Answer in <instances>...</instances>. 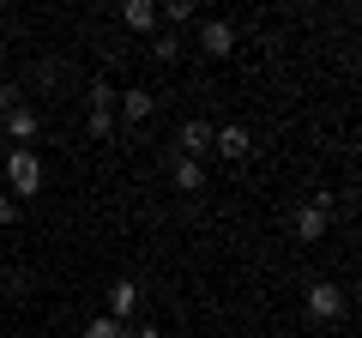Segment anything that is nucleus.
Wrapping results in <instances>:
<instances>
[{
    "label": "nucleus",
    "mask_w": 362,
    "mask_h": 338,
    "mask_svg": "<svg viewBox=\"0 0 362 338\" xmlns=\"http://www.w3.org/2000/svg\"><path fill=\"white\" fill-rule=\"evenodd\" d=\"M6 194H13L18 206L42 194V157L30 151V145H13V151H6Z\"/></svg>",
    "instance_id": "nucleus-1"
},
{
    "label": "nucleus",
    "mask_w": 362,
    "mask_h": 338,
    "mask_svg": "<svg viewBox=\"0 0 362 338\" xmlns=\"http://www.w3.org/2000/svg\"><path fill=\"white\" fill-rule=\"evenodd\" d=\"M199 54H211V61H230L235 54V25L230 18H206L199 25Z\"/></svg>",
    "instance_id": "nucleus-2"
},
{
    "label": "nucleus",
    "mask_w": 362,
    "mask_h": 338,
    "mask_svg": "<svg viewBox=\"0 0 362 338\" xmlns=\"http://www.w3.org/2000/svg\"><path fill=\"white\" fill-rule=\"evenodd\" d=\"M211 151L230 157V163H242V157L254 151V133H247L242 121H230V127H211Z\"/></svg>",
    "instance_id": "nucleus-3"
},
{
    "label": "nucleus",
    "mask_w": 362,
    "mask_h": 338,
    "mask_svg": "<svg viewBox=\"0 0 362 338\" xmlns=\"http://www.w3.org/2000/svg\"><path fill=\"white\" fill-rule=\"evenodd\" d=\"M139 302H145V290L139 284H133V278H115V284H109V320H133V308H139Z\"/></svg>",
    "instance_id": "nucleus-4"
},
{
    "label": "nucleus",
    "mask_w": 362,
    "mask_h": 338,
    "mask_svg": "<svg viewBox=\"0 0 362 338\" xmlns=\"http://www.w3.org/2000/svg\"><path fill=\"white\" fill-rule=\"evenodd\" d=\"M115 109H121V121H127V127H139V121H151L157 97L145 91V85H133V91H115Z\"/></svg>",
    "instance_id": "nucleus-5"
},
{
    "label": "nucleus",
    "mask_w": 362,
    "mask_h": 338,
    "mask_svg": "<svg viewBox=\"0 0 362 338\" xmlns=\"http://www.w3.org/2000/svg\"><path fill=\"white\" fill-rule=\"evenodd\" d=\"M308 314H314V320H338V314H344V290L326 284V278L308 284Z\"/></svg>",
    "instance_id": "nucleus-6"
},
{
    "label": "nucleus",
    "mask_w": 362,
    "mask_h": 338,
    "mask_svg": "<svg viewBox=\"0 0 362 338\" xmlns=\"http://www.w3.org/2000/svg\"><path fill=\"white\" fill-rule=\"evenodd\" d=\"M326 223H332V211L308 199V206L296 211V242H326Z\"/></svg>",
    "instance_id": "nucleus-7"
},
{
    "label": "nucleus",
    "mask_w": 362,
    "mask_h": 338,
    "mask_svg": "<svg viewBox=\"0 0 362 338\" xmlns=\"http://www.w3.org/2000/svg\"><path fill=\"white\" fill-rule=\"evenodd\" d=\"M175 145H181V157H194V163H199V157L211 151V127H206V121H181Z\"/></svg>",
    "instance_id": "nucleus-8"
},
{
    "label": "nucleus",
    "mask_w": 362,
    "mask_h": 338,
    "mask_svg": "<svg viewBox=\"0 0 362 338\" xmlns=\"http://www.w3.org/2000/svg\"><path fill=\"white\" fill-rule=\"evenodd\" d=\"M0 133H6V139H18V145H30V139H37V109L18 103L13 115H6V127H0Z\"/></svg>",
    "instance_id": "nucleus-9"
},
{
    "label": "nucleus",
    "mask_w": 362,
    "mask_h": 338,
    "mask_svg": "<svg viewBox=\"0 0 362 338\" xmlns=\"http://www.w3.org/2000/svg\"><path fill=\"white\" fill-rule=\"evenodd\" d=\"M169 175H175V194H199V187H206V169H199L194 157H175Z\"/></svg>",
    "instance_id": "nucleus-10"
},
{
    "label": "nucleus",
    "mask_w": 362,
    "mask_h": 338,
    "mask_svg": "<svg viewBox=\"0 0 362 338\" xmlns=\"http://www.w3.org/2000/svg\"><path fill=\"white\" fill-rule=\"evenodd\" d=\"M121 25L127 30H157V6L151 0H127V6H121Z\"/></svg>",
    "instance_id": "nucleus-11"
},
{
    "label": "nucleus",
    "mask_w": 362,
    "mask_h": 338,
    "mask_svg": "<svg viewBox=\"0 0 362 338\" xmlns=\"http://www.w3.org/2000/svg\"><path fill=\"white\" fill-rule=\"evenodd\" d=\"M187 18H199L194 0H163V6H157V25H187Z\"/></svg>",
    "instance_id": "nucleus-12"
},
{
    "label": "nucleus",
    "mask_w": 362,
    "mask_h": 338,
    "mask_svg": "<svg viewBox=\"0 0 362 338\" xmlns=\"http://www.w3.org/2000/svg\"><path fill=\"white\" fill-rule=\"evenodd\" d=\"M85 103H90V109H115V85H109V78H90Z\"/></svg>",
    "instance_id": "nucleus-13"
},
{
    "label": "nucleus",
    "mask_w": 362,
    "mask_h": 338,
    "mask_svg": "<svg viewBox=\"0 0 362 338\" xmlns=\"http://www.w3.org/2000/svg\"><path fill=\"white\" fill-rule=\"evenodd\" d=\"M151 54H157V61H175V54H181V37H175V30H157V37H151Z\"/></svg>",
    "instance_id": "nucleus-14"
},
{
    "label": "nucleus",
    "mask_w": 362,
    "mask_h": 338,
    "mask_svg": "<svg viewBox=\"0 0 362 338\" xmlns=\"http://www.w3.org/2000/svg\"><path fill=\"white\" fill-rule=\"evenodd\" d=\"M90 139H109V133H115V109H90Z\"/></svg>",
    "instance_id": "nucleus-15"
},
{
    "label": "nucleus",
    "mask_w": 362,
    "mask_h": 338,
    "mask_svg": "<svg viewBox=\"0 0 362 338\" xmlns=\"http://www.w3.org/2000/svg\"><path fill=\"white\" fill-rule=\"evenodd\" d=\"M85 338H121V326L109 314H97V320H85Z\"/></svg>",
    "instance_id": "nucleus-16"
},
{
    "label": "nucleus",
    "mask_w": 362,
    "mask_h": 338,
    "mask_svg": "<svg viewBox=\"0 0 362 338\" xmlns=\"http://www.w3.org/2000/svg\"><path fill=\"white\" fill-rule=\"evenodd\" d=\"M6 223H18V199L13 194H0V230H6Z\"/></svg>",
    "instance_id": "nucleus-17"
},
{
    "label": "nucleus",
    "mask_w": 362,
    "mask_h": 338,
    "mask_svg": "<svg viewBox=\"0 0 362 338\" xmlns=\"http://www.w3.org/2000/svg\"><path fill=\"white\" fill-rule=\"evenodd\" d=\"M121 338H163V332H157V326H139V332H133V326H121Z\"/></svg>",
    "instance_id": "nucleus-18"
},
{
    "label": "nucleus",
    "mask_w": 362,
    "mask_h": 338,
    "mask_svg": "<svg viewBox=\"0 0 362 338\" xmlns=\"http://www.w3.org/2000/svg\"><path fill=\"white\" fill-rule=\"evenodd\" d=\"M0 66H6V42H0Z\"/></svg>",
    "instance_id": "nucleus-19"
},
{
    "label": "nucleus",
    "mask_w": 362,
    "mask_h": 338,
    "mask_svg": "<svg viewBox=\"0 0 362 338\" xmlns=\"http://www.w3.org/2000/svg\"><path fill=\"white\" fill-rule=\"evenodd\" d=\"M0 320H6V308H0Z\"/></svg>",
    "instance_id": "nucleus-20"
},
{
    "label": "nucleus",
    "mask_w": 362,
    "mask_h": 338,
    "mask_svg": "<svg viewBox=\"0 0 362 338\" xmlns=\"http://www.w3.org/2000/svg\"><path fill=\"white\" fill-rule=\"evenodd\" d=\"M0 127H6V115H0Z\"/></svg>",
    "instance_id": "nucleus-21"
}]
</instances>
